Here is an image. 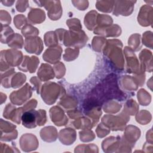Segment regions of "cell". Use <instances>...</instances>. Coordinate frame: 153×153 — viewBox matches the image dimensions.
I'll list each match as a JSON object with an SVG mask.
<instances>
[{
  "label": "cell",
  "mask_w": 153,
  "mask_h": 153,
  "mask_svg": "<svg viewBox=\"0 0 153 153\" xmlns=\"http://www.w3.org/2000/svg\"><path fill=\"white\" fill-rule=\"evenodd\" d=\"M123 44L118 39L108 40L103 49V53L114 65V68L118 70L124 68V58L122 53Z\"/></svg>",
  "instance_id": "cell-1"
},
{
  "label": "cell",
  "mask_w": 153,
  "mask_h": 153,
  "mask_svg": "<svg viewBox=\"0 0 153 153\" xmlns=\"http://www.w3.org/2000/svg\"><path fill=\"white\" fill-rule=\"evenodd\" d=\"M22 124L26 128H32L37 126H43L46 123V112L44 109H31L25 111L21 118Z\"/></svg>",
  "instance_id": "cell-2"
},
{
  "label": "cell",
  "mask_w": 153,
  "mask_h": 153,
  "mask_svg": "<svg viewBox=\"0 0 153 153\" xmlns=\"http://www.w3.org/2000/svg\"><path fill=\"white\" fill-rule=\"evenodd\" d=\"M41 91L42 99L48 105L53 104L59 97L65 94V90L61 85L52 82L45 83Z\"/></svg>",
  "instance_id": "cell-3"
},
{
  "label": "cell",
  "mask_w": 153,
  "mask_h": 153,
  "mask_svg": "<svg viewBox=\"0 0 153 153\" xmlns=\"http://www.w3.org/2000/svg\"><path fill=\"white\" fill-rule=\"evenodd\" d=\"M23 54L21 51L14 49L2 50L1 52V71H7L11 67L19 66L22 60Z\"/></svg>",
  "instance_id": "cell-4"
},
{
  "label": "cell",
  "mask_w": 153,
  "mask_h": 153,
  "mask_svg": "<svg viewBox=\"0 0 153 153\" xmlns=\"http://www.w3.org/2000/svg\"><path fill=\"white\" fill-rule=\"evenodd\" d=\"M88 41V36L85 32L81 30L78 31L66 30L63 43L66 47H73L74 48H82Z\"/></svg>",
  "instance_id": "cell-5"
},
{
  "label": "cell",
  "mask_w": 153,
  "mask_h": 153,
  "mask_svg": "<svg viewBox=\"0 0 153 153\" xmlns=\"http://www.w3.org/2000/svg\"><path fill=\"white\" fill-rule=\"evenodd\" d=\"M130 120V117L124 112L116 116L106 115L102 118V123L112 131H123L126 124Z\"/></svg>",
  "instance_id": "cell-6"
},
{
  "label": "cell",
  "mask_w": 153,
  "mask_h": 153,
  "mask_svg": "<svg viewBox=\"0 0 153 153\" xmlns=\"http://www.w3.org/2000/svg\"><path fill=\"white\" fill-rule=\"evenodd\" d=\"M124 52L127 61V72L136 74L137 75L143 74L144 72L142 71L133 50L130 47H126Z\"/></svg>",
  "instance_id": "cell-7"
},
{
  "label": "cell",
  "mask_w": 153,
  "mask_h": 153,
  "mask_svg": "<svg viewBox=\"0 0 153 153\" xmlns=\"http://www.w3.org/2000/svg\"><path fill=\"white\" fill-rule=\"evenodd\" d=\"M31 95L32 87L27 83L20 90L12 92L10 96V99L14 105H21L29 99Z\"/></svg>",
  "instance_id": "cell-8"
},
{
  "label": "cell",
  "mask_w": 153,
  "mask_h": 153,
  "mask_svg": "<svg viewBox=\"0 0 153 153\" xmlns=\"http://www.w3.org/2000/svg\"><path fill=\"white\" fill-rule=\"evenodd\" d=\"M136 1H115L113 8V14L118 16H129L134 8V4Z\"/></svg>",
  "instance_id": "cell-9"
},
{
  "label": "cell",
  "mask_w": 153,
  "mask_h": 153,
  "mask_svg": "<svg viewBox=\"0 0 153 153\" xmlns=\"http://www.w3.org/2000/svg\"><path fill=\"white\" fill-rule=\"evenodd\" d=\"M42 6L48 11V16L51 20H56L61 17L62 8L60 1H44Z\"/></svg>",
  "instance_id": "cell-10"
},
{
  "label": "cell",
  "mask_w": 153,
  "mask_h": 153,
  "mask_svg": "<svg viewBox=\"0 0 153 153\" xmlns=\"http://www.w3.org/2000/svg\"><path fill=\"white\" fill-rule=\"evenodd\" d=\"M25 49L29 53L40 54L43 50L42 39L38 36L26 38L25 42Z\"/></svg>",
  "instance_id": "cell-11"
},
{
  "label": "cell",
  "mask_w": 153,
  "mask_h": 153,
  "mask_svg": "<svg viewBox=\"0 0 153 153\" xmlns=\"http://www.w3.org/2000/svg\"><path fill=\"white\" fill-rule=\"evenodd\" d=\"M38 141L36 137L30 133L22 135L20 139V146L21 149L25 152L34 151L38 146Z\"/></svg>",
  "instance_id": "cell-12"
},
{
  "label": "cell",
  "mask_w": 153,
  "mask_h": 153,
  "mask_svg": "<svg viewBox=\"0 0 153 153\" xmlns=\"http://www.w3.org/2000/svg\"><path fill=\"white\" fill-rule=\"evenodd\" d=\"M50 116L51 121L57 126H65L68 122V118L63 110L57 106H53L50 109Z\"/></svg>",
  "instance_id": "cell-13"
},
{
  "label": "cell",
  "mask_w": 153,
  "mask_h": 153,
  "mask_svg": "<svg viewBox=\"0 0 153 153\" xmlns=\"http://www.w3.org/2000/svg\"><path fill=\"white\" fill-rule=\"evenodd\" d=\"M39 63V59L35 56L23 57L21 63L18 66V69L23 72L29 71L30 73L35 72Z\"/></svg>",
  "instance_id": "cell-14"
},
{
  "label": "cell",
  "mask_w": 153,
  "mask_h": 153,
  "mask_svg": "<svg viewBox=\"0 0 153 153\" xmlns=\"http://www.w3.org/2000/svg\"><path fill=\"white\" fill-rule=\"evenodd\" d=\"M62 53V49L59 45H55L49 47L43 54V59L50 63H57L60 58Z\"/></svg>",
  "instance_id": "cell-15"
},
{
  "label": "cell",
  "mask_w": 153,
  "mask_h": 153,
  "mask_svg": "<svg viewBox=\"0 0 153 153\" xmlns=\"http://www.w3.org/2000/svg\"><path fill=\"white\" fill-rule=\"evenodd\" d=\"M137 21L142 26L151 25L152 21V8L148 5H143L138 14Z\"/></svg>",
  "instance_id": "cell-16"
},
{
  "label": "cell",
  "mask_w": 153,
  "mask_h": 153,
  "mask_svg": "<svg viewBox=\"0 0 153 153\" xmlns=\"http://www.w3.org/2000/svg\"><path fill=\"white\" fill-rule=\"evenodd\" d=\"M121 27L117 25H111L105 27H96L94 29V33L106 37H117L121 35Z\"/></svg>",
  "instance_id": "cell-17"
},
{
  "label": "cell",
  "mask_w": 153,
  "mask_h": 153,
  "mask_svg": "<svg viewBox=\"0 0 153 153\" xmlns=\"http://www.w3.org/2000/svg\"><path fill=\"white\" fill-rule=\"evenodd\" d=\"M140 136V131L139 128L136 126L130 125L126 127L123 138L127 142L131 147H133L136 141L138 140Z\"/></svg>",
  "instance_id": "cell-18"
},
{
  "label": "cell",
  "mask_w": 153,
  "mask_h": 153,
  "mask_svg": "<svg viewBox=\"0 0 153 153\" xmlns=\"http://www.w3.org/2000/svg\"><path fill=\"white\" fill-rule=\"evenodd\" d=\"M75 130L72 128H66L61 130L59 134V140L64 145L72 144L76 139Z\"/></svg>",
  "instance_id": "cell-19"
},
{
  "label": "cell",
  "mask_w": 153,
  "mask_h": 153,
  "mask_svg": "<svg viewBox=\"0 0 153 153\" xmlns=\"http://www.w3.org/2000/svg\"><path fill=\"white\" fill-rule=\"evenodd\" d=\"M139 59L141 62L140 66L142 71L151 72L152 70V53L146 49L142 50L139 54Z\"/></svg>",
  "instance_id": "cell-20"
},
{
  "label": "cell",
  "mask_w": 153,
  "mask_h": 153,
  "mask_svg": "<svg viewBox=\"0 0 153 153\" xmlns=\"http://www.w3.org/2000/svg\"><path fill=\"white\" fill-rule=\"evenodd\" d=\"M38 76L40 80L47 81L53 79L55 74L52 67L46 63H42L38 71Z\"/></svg>",
  "instance_id": "cell-21"
},
{
  "label": "cell",
  "mask_w": 153,
  "mask_h": 153,
  "mask_svg": "<svg viewBox=\"0 0 153 153\" xmlns=\"http://www.w3.org/2000/svg\"><path fill=\"white\" fill-rule=\"evenodd\" d=\"M40 136L45 142H52L56 140L57 131L56 128L53 126L45 127L41 130Z\"/></svg>",
  "instance_id": "cell-22"
},
{
  "label": "cell",
  "mask_w": 153,
  "mask_h": 153,
  "mask_svg": "<svg viewBox=\"0 0 153 153\" xmlns=\"http://www.w3.org/2000/svg\"><path fill=\"white\" fill-rule=\"evenodd\" d=\"M45 19V12L41 9L32 8L28 13V20L33 25L43 22Z\"/></svg>",
  "instance_id": "cell-23"
},
{
  "label": "cell",
  "mask_w": 153,
  "mask_h": 153,
  "mask_svg": "<svg viewBox=\"0 0 153 153\" xmlns=\"http://www.w3.org/2000/svg\"><path fill=\"white\" fill-rule=\"evenodd\" d=\"M121 140L120 137L111 136L105 139L102 142V148L104 152H111L112 149H114V152H116L115 149H118L120 145Z\"/></svg>",
  "instance_id": "cell-24"
},
{
  "label": "cell",
  "mask_w": 153,
  "mask_h": 153,
  "mask_svg": "<svg viewBox=\"0 0 153 153\" xmlns=\"http://www.w3.org/2000/svg\"><path fill=\"white\" fill-rule=\"evenodd\" d=\"M122 88L127 91H134L137 88V84L134 77L130 76H123L120 79Z\"/></svg>",
  "instance_id": "cell-25"
},
{
  "label": "cell",
  "mask_w": 153,
  "mask_h": 153,
  "mask_svg": "<svg viewBox=\"0 0 153 153\" xmlns=\"http://www.w3.org/2000/svg\"><path fill=\"white\" fill-rule=\"evenodd\" d=\"M98 14L96 11L92 10L85 16L84 24L89 30H92L96 28Z\"/></svg>",
  "instance_id": "cell-26"
},
{
  "label": "cell",
  "mask_w": 153,
  "mask_h": 153,
  "mask_svg": "<svg viewBox=\"0 0 153 153\" xmlns=\"http://www.w3.org/2000/svg\"><path fill=\"white\" fill-rule=\"evenodd\" d=\"M7 44H8V47L14 49L22 48L24 44V41L23 39L22 36L17 33H13L11 35L7 41Z\"/></svg>",
  "instance_id": "cell-27"
},
{
  "label": "cell",
  "mask_w": 153,
  "mask_h": 153,
  "mask_svg": "<svg viewBox=\"0 0 153 153\" xmlns=\"http://www.w3.org/2000/svg\"><path fill=\"white\" fill-rule=\"evenodd\" d=\"M58 105L66 109V111H69L71 110V109L75 108L78 105V102L77 100L74 97L69 95H65L58 103Z\"/></svg>",
  "instance_id": "cell-28"
},
{
  "label": "cell",
  "mask_w": 153,
  "mask_h": 153,
  "mask_svg": "<svg viewBox=\"0 0 153 153\" xmlns=\"http://www.w3.org/2000/svg\"><path fill=\"white\" fill-rule=\"evenodd\" d=\"M71 124L77 129H90L93 127L92 121L87 117H79L72 121Z\"/></svg>",
  "instance_id": "cell-29"
},
{
  "label": "cell",
  "mask_w": 153,
  "mask_h": 153,
  "mask_svg": "<svg viewBox=\"0 0 153 153\" xmlns=\"http://www.w3.org/2000/svg\"><path fill=\"white\" fill-rule=\"evenodd\" d=\"M91 106L92 108H91V109L88 110V111L85 112V115H87L88 117L91 119L93 126L94 127L95 125H96L99 120V117L102 114V111L100 105Z\"/></svg>",
  "instance_id": "cell-30"
},
{
  "label": "cell",
  "mask_w": 153,
  "mask_h": 153,
  "mask_svg": "<svg viewBox=\"0 0 153 153\" xmlns=\"http://www.w3.org/2000/svg\"><path fill=\"white\" fill-rule=\"evenodd\" d=\"M59 42L57 33L56 31H50L44 35V42L47 47H53L57 45Z\"/></svg>",
  "instance_id": "cell-31"
},
{
  "label": "cell",
  "mask_w": 153,
  "mask_h": 153,
  "mask_svg": "<svg viewBox=\"0 0 153 153\" xmlns=\"http://www.w3.org/2000/svg\"><path fill=\"white\" fill-rule=\"evenodd\" d=\"M15 74V69L11 68L5 71L4 74L1 73V84L5 88H10L11 87V79Z\"/></svg>",
  "instance_id": "cell-32"
},
{
  "label": "cell",
  "mask_w": 153,
  "mask_h": 153,
  "mask_svg": "<svg viewBox=\"0 0 153 153\" xmlns=\"http://www.w3.org/2000/svg\"><path fill=\"white\" fill-rule=\"evenodd\" d=\"M114 4V1H97L96 7L100 11L110 13L113 10Z\"/></svg>",
  "instance_id": "cell-33"
},
{
  "label": "cell",
  "mask_w": 153,
  "mask_h": 153,
  "mask_svg": "<svg viewBox=\"0 0 153 153\" xmlns=\"http://www.w3.org/2000/svg\"><path fill=\"white\" fill-rule=\"evenodd\" d=\"M140 38V35L138 33L131 35L128 41V44L130 48L134 51H139L142 47Z\"/></svg>",
  "instance_id": "cell-34"
},
{
  "label": "cell",
  "mask_w": 153,
  "mask_h": 153,
  "mask_svg": "<svg viewBox=\"0 0 153 153\" xmlns=\"http://www.w3.org/2000/svg\"><path fill=\"white\" fill-rule=\"evenodd\" d=\"M139 106L137 103L134 100L130 99L126 102L123 112L128 115H134L137 112Z\"/></svg>",
  "instance_id": "cell-35"
},
{
  "label": "cell",
  "mask_w": 153,
  "mask_h": 153,
  "mask_svg": "<svg viewBox=\"0 0 153 153\" xmlns=\"http://www.w3.org/2000/svg\"><path fill=\"white\" fill-rule=\"evenodd\" d=\"M121 108V105L118 102L114 100H111L106 102L103 106V109L105 112L112 114L118 112Z\"/></svg>",
  "instance_id": "cell-36"
},
{
  "label": "cell",
  "mask_w": 153,
  "mask_h": 153,
  "mask_svg": "<svg viewBox=\"0 0 153 153\" xmlns=\"http://www.w3.org/2000/svg\"><path fill=\"white\" fill-rule=\"evenodd\" d=\"M26 75L21 72L15 73L14 76L11 79V87L13 88H17L21 85L26 81Z\"/></svg>",
  "instance_id": "cell-37"
},
{
  "label": "cell",
  "mask_w": 153,
  "mask_h": 153,
  "mask_svg": "<svg viewBox=\"0 0 153 153\" xmlns=\"http://www.w3.org/2000/svg\"><path fill=\"white\" fill-rule=\"evenodd\" d=\"M22 33L26 38L29 37L36 36L39 34V30L37 28L32 26L31 25L26 24L22 28Z\"/></svg>",
  "instance_id": "cell-38"
},
{
  "label": "cell",
  "mask_w": 153,
  "mask_h": 153,
  "mask_svg": "<svg viewBox=\"0 0 153 153\" xmlns=\"http://www.w3.org/2000/svg\"><path fill=\"white\" fill-rule=\"evenodd\" d=\"M79 53V48L69 47L65 50V53L63 56V58L65 61H72L77 58Z\"/></svg>",
  "instance_id": "cell-39"
},
{
  "label": "cell",
  "mask_w": 153,
  "mask_h": 153,
  "mask_svg": "<svg viewBox=\"0 0 153 153\" xmlns=\"http://www.w3.org/2000/svg\"><path fill=\"white\" fill-rule=\"evenodd\" d=\"M113 22L111 16L105 14H98L97 25L99 27H105L109 26Z\"/></svg>",
  "instance_id": "cell-40"
},
{
  "label": "cell",
  "mask_w": 153,
  "mask_h": 153,
  "mask_svg": "<svg viewBox=\"0 0 153 153\" xmlns=\"http://www.w3.org/2000/svg\"><path fill=\"white\" fill-rule=\"evenodd\" d=\"M136 120L137 123L142 125H145L150 122L151 120V115L148 111L142 110L136 115Z\"/></svg>",
  "instance_id": "cell-41"
},
{
  "label": "cell",
  "mask_w": 153,
  "mask_h": 153,
  "mask_svg": "<svg viewBox=\"0 0 153 153\" xmlns=\"http://www.w3.org/2000/svg\"><path fill=\"white\" fill-rule=\"evenodd\" d=\"M106 40L105 38L98 37V36L94 37L92 41L93 49L97 52H100L103 49L106 43Z\"/></svg>",
  "instance_id": "cell-42"
},
{
  "label": "cell",
  "mask_w": 153,
  "mask_h": 153,
  "mask_svg": "<svg viewBox=\"0 0 153 153\" xmlns=\"http://www.w3.org/2000/svg\"><path fill=\"white\" fill-rule=\"evenodd\" d=\"M137 99L140 104L143 106H146L151 102V96L144 89H140L137 93Z\"/></svg>",
  "instance_id": "cell-43"
},
{
  "label": "cell",
  "mask_w": 153,
  "mask_h": 153,
  "mask_svg": "<svg viewBox=\"0 0 153 153\" xmlns=\"http://www.w3.org/2000/svg\"><path fill=\"white\" fill-rule=\"evenodd\" d=\"M13 33H14V31L11 27H2L1 32V42L2 44H7L8 39Z\"/></svg>",
  "instance_id": "cell-44"
},
{
  "label": "cell",
  "mask_w": 153,
  "mask_h": 153,
  "mask_svg": "<svg viewBox=\"0 0 153 153\" xmlns=\"http://www.w3.org/2000/svg\"><path fill=\"white\" fill-rule=\"evenodd\" d=\"M0 123V129H1V133H7L15 130L16 126L13 125V124L4 121L2 119H1Z\"/></svg>",
  "instance_id": "cell-45"
},
{
  "label": "cell",
  "mask_w": 153,
  "mask_h": 153,
  "mask_svg": "<svg viewBox=\"0 0 153 153\" xmlns=\"http://www.w3.org/2000/svg\"><path fill=\"white\" fill-rule=\"evenodd\" d=\"M79 138L82 142H87L93 140L95 137V134L90 129H86L85 130H82L79 131Z\"/></svg>",
  "instance_id": "cell-46"
},
{
  "label": "cell",
  "mask_w": 153,
  "mask_h": 153,
  "mask_svg": "<svg viewBox=\"0 0 153 153\" xmlns=\"http://www.w3.org/2000/svg\"><path fill=\"white\" fill-rule=\"evenodd\" d=\"M53 69L55 76L57 79H60L64 76L66 69L63 63H62V62H57L56 64L54 65Z\"/></svg>",
  "instance_id": "cell-47"
},
{
  "label": "cell",
  "mask_w": 153,
  "mask_h": 153,
  "mask_svg": "<svg viewBox=\"0 0 153 153\" xmlns=\"http://www.w3.org/2000/svg\"><path fill=\"white\" fill-rule=\"evenodd\" d=\"M66 25L69 27L71 30L78 31L81 30L82 26L80 23V21L76 18L70 19L66 21Z\"/></svg>",
  "instance_id": "cell-48"
},
{
  "label": "cell",
  "mask_w": 153,
  "mask_h": 153,
  "mask_svg": "<svg viewBox=\"0 0 153 153\" xmlns=\"http://www.w3.org/2000/svg\"><path fill=\"white\" fill-rule=\"evenodd\" d=\"M0 19H1V27L8 26L11 23V18L10 14L5 10H1L0 11Z\"/></svg>",
  "instance_id": "cell-49"
},
{
  "label": "cell",
  "mask_w": 153,
  "mask_h": 153,
  "mask_svg": "<svg viewBox=\"0 0 153 153\" xmlns=\"http://www.w3.org/2000/svg\"><path fill=\"white\" fill-rule=\"evenodd\" d=\"M16 109L17 108L11 103L7 104V105L4 108L3 117L6 119H10L11 120L16 112Z\"/></svg>",
  "instance_id": "cell-50"
},
{
  "label": "cell",
  "mask_w": 153,
  "mask_h": 153,
  "mask_svg": "<svg viewBox=\"0 0 153 153\" xmlns=\"http://www.w3.org/2000/svg\"><path fill=\"white\" fill-rule=\"evenodd\" d=\"M14 23L18 29H22L25 25L27 24L25 16L22 14H18L14 17Z\"/></svg>",
  "instance_id": "cell-51"
},
{
  "label": "cell",
  "mask_w": 153,
  "mask_h": 153,
  "mask_svg": "<svg viewBox=\"0 0 153 153\" xmlns=\"http://www.w3.org/2000/svg\"><path fill=\"white\" fill-rule=\"evenodd\" d=\"M96 133L99 137H103L110 132V129L102 123L99 124L96 128Z\"/></svg>",
  "instance_id": "cell-52"
},
{
  "label": "cell",
  "mask_w": 153,
  "mask_h": 153,
  "mask_svg": "<svg viewBox=\"0 0 153 153\" xmlns=\"http://www.w3.org/2000/svg\"><path fill=\"white\" fill-rule=\"evenodd\" d=\"M142 40L143 43L145 46L152 48V33L151 32H145L143 34Z\"/></svg>",
  "instance_id": "cell-53"
},
{
  "label": "cell",
  "mask_w": 153,
  "mask_h": 153,
  "mask_svg": "<svg viewBox=\"0 0 153 153\" xmlns=\"http://www.w3.org/2000/svg\"><path fill=\"white\" fill-rule=\"evenodd\" d=\"M17 131L16 130L7 133H1V140L2 141H11L13 139H16L17 137Z\"/></svg>",
  "instance_id": "cell-54"
},
{
  "label": "cell",
  "mask_w": 153,
  "mask_h": 153,
  "mask_svg": "<svg viewBox=\"0 0 153 153\" xmlns=\"http://www.w3.org/2000/svg\"><path fill=\"white\" fill-rule=\"evenodd\" d=\"M72 3L79 10H85L88 6L87 1H72Z\"/></svg>",
  "instance_id": "cell-55"
},
{
  "label": "cell",
  "mask_w": 153,
  "mask_h": 153,
  "mask_svg": "<svg viewBox=\"0 0 153 153\" xmlns=\"http://www.w3.org/2000/svg\"><path fill=\"white\" fill-rule=\"evenodd\" d=\"M28 7L29 2L27 1H18L16 5V8L19 12H23L26 11Z\"/></svg>",
  "instance_id": "cell-56"
},
{
  "label": "cell",
  "mask_w": 153,
  "mask_h": 153,
  "mask_svg": "<svg viewBox=\"0 0 153 153\" xmlns=\"http://www.w3.org/2000/svg\"><path fill=\"white\" fill-rule=\"evenodd\" d=\"M30 81L34 85V87H35V90L36 91V93L38 94H39L41 93V81L36 76L32 77L30 79Z\"/></svg>",
  "instance_id": "cell-57"
},
{
  "label": "cell",
  "mask_w": 153,
  "mask_h": 153,
  "mask_svg": "<svg viewBox=\"0 0 153 153\" xmlns=\"http://www.w3.org/2000/svg\"><path fill=\"white\" fill-rule=\"evenodd\" d=\"M36 104H37V102H36V100L35 99H32V100H29L26 104H25L23 106L24 112L26 111H29V110L33 109L34 108H36Z\"/></svg>",
  "instance_id": "cell-58"
},
{
  "label": "cell",
  "mask_w": 153,
  "mask_h": 153,
  "mask_svg": "<svg viewBox=\"0 0 153 153\" xmlns=\"http://www.w3.org/2000/svg\"><path fill=\"white\" fill-rule=\"evenodd\" d=\"M67 114H68V115L69 116V117L72 120L75 119V118H78L82 115L81 112L76 109L69 110L67 111Z\"/></svg>",
  "instance_id": "cell-59"
},
{
  "label": "cell",
  "mask_w": 153,
  "mask_h": 153,
  "mask_svg": "<svg viewBox=\"0 0 153 153\" xmlns=\"http://www.w3.org/2000/svg\"><path fill=\"white\" fill-rule=\"evenodd\" d=\"M1 3L5 6L10 7L13 5V4L14 3V1H2Z\"/></svg>",
  "instance_id": "cell-60"
}]
</instances>
